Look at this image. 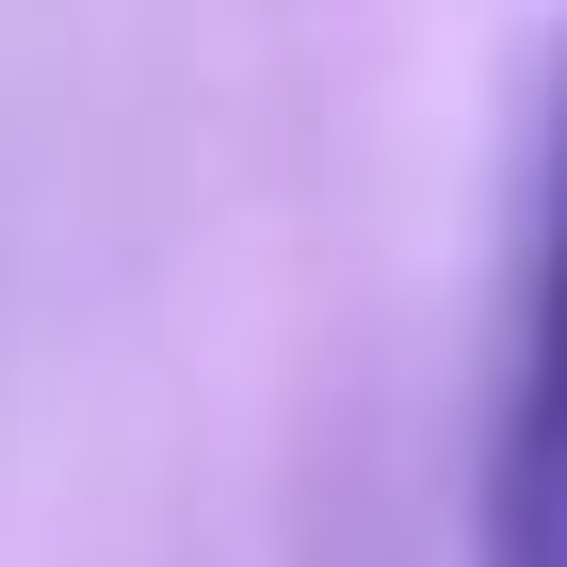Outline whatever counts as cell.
Returning <instances> with one entry per match:
<instances>
[{
	"label": "cell",
	"instance_id": "6da1fadb",
	"mask_svg": "<svg viewBox=\"0 0 567 567\" xmlns=\"http://www.w3.org/2000/svg\"><path fill=\"white\" fill-rule=\"evenodd\" d=\"M471 567H567V65H551V131H535V212H519V341H503V422H486Z\"/></svg>",
	"mask_w": 567,
	"mask_h": 567
}]
</instances>
